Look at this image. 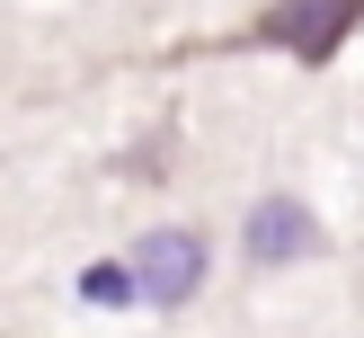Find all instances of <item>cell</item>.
Here are the masks:
<instances>
[{
  "label": "cell",
  "instance_id": "obj_4",
  "mask_svg": "<svg viewBox=\"0 0 364 338\" xmlns=\"http://www.w3.org/2000/svg\"><path fill=\"white\" fill-rule=\"evenodd\" d=\"M80 294H89V302H142V294H134V267H124V258H98V267L80 276Z\"/></svg>",
  "mask_w": 364,
  "mask_h": 338
},
{
  "label": "cell",
  "instance_id": "obj_3",
  "mask_svg": "<svg viewBox=\"0 0 364 338\" xmlns=\"http://www.w3.org/2000/svg\"><path fill=\"white\" fill-rule=\"evenodd\" d=\"M311 249H320V223H311L302 196H258L249 205V223H240V258L249 267H302Z\"/></svg>",
  "mask_w": 364,
  "mask_h": 338
},
{
  "label": "cell",
  "instance_id": "obj_2",
  "mask_svg": "<svg viewBox=\"0 0 364 338\" xmlns=\"http://www.w3.org/2000/svg\"><path fill=\"white\" fill-rule=\"evenodd\" d=\"M124 267H134V294L151 302V312H187L196 285H205V231H196V223H160V231L134 241Z\"/></svg>",
  "mask_w": 364,
  "mask_h": 338
},
{
  "label": "cell",
  "instance_id": "obj_1",
  "mask_svg": "<svg viewBox=\"0 0 364 338\" xmlns=\"http://www.w3.org/2000/svg\"><path fill=\"white\" fill-rule=\"evenodd\" d=\"M364 27V0H267L258 18H240V27L223 36H178V45H160L151 63H223V53H284V63L320 71L347 53V36Z\"/></svg>",
  "mask_w": 364,
  "mask_h": 338
}]
</instances>
